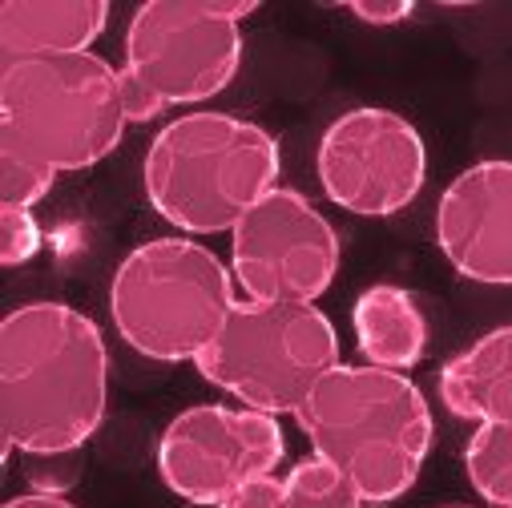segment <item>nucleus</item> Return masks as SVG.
I'll list each match as a JSON object with an SVG mask.
<instances>
[{
    "instance_id": "obj_22",
    "label": "nucleus",
    "mask_w": 512,
    "mask_h": 508,
    "mask_svg": "<svg viewBox=\"0 0 512 508\" xmlns=\"http://www.w3.org/2000/svg\"><path fill=\"white\" fill-rule=\"evenodd\" d=\"M444 508H472V504H444Z\"/></svg>"
},
{
    "instance_id": "obj_21",
    "label": "nucleus",
    "mask_w": 512,
    "mask_h": 508,
    "mask_svg": "<svg viewBox=\"0 0 512 508\" xmlns=\"http://www.w3.org/2000/svg\"><path fill=\"white\" fill-rule=\"evenodd\" d=\"M5 508H77V504H69L61 492H21V496H13Z\"/></svg>"
},
{
    "instance_id": "obj_16",
    "label": "nucleus",
    "mask_w": 512,
    "mask_h": 508,
    "mask_svg": "<svg viewBox=\"0 0 512 508\" xmlns=\"http://www.w3.org/2000/svg\"><path fill=\"white\" fill-rule=\"evenodd\" d=\"M283 484H287L291 508H367L359 488L351 484V476L315 452L307 460H299Z\"/></svg>"
},
{
    "instance_id": "obj_4",
    "label": "nucleus",
    "mask_w": 512,
    "mask_h": 508,
    "mask_svg": "<svg viewBox=\"0 0 512 508\" xmlns=\"http://www.w3.org/2000/svg\"><path fill=\"white\" fill-rule=\"evenodd\" d=\"M125 125L121 69L97 53L0 65V146H17L57 174L105 162Z\"/></svg>"
},
{
    "instance_id": "obj_8",
    "label": "nucleus",
    "mask_w": 512,
    "mask_h": 508,
    "mask_svg": "<svg viewBox=\"0 0 512 508\" xmlns=\"http://www.w3.org/2000/svg\"><path fill=\"white\" fill-rule=\"evenodd\" d=\"M230 275L250 303H319L339 275V234L307 194L279 186L230 230Z\"/></svg>"
},
{
    "instance_id": "obj_2",
    "label": "nucleus",
    "mask_w": 512,
    "mask_h": 508,
    "mask_svg": "<svg viewBox=\"0 0 512 508\" xmlns=\"http://www.w3.org/2000/svg\"><path fill=\"white\" fill-rule=\"evenodd\" d=\"M315 456L351 476L363 504H392L432 452V408L404 371L339 363L295 412Z\"/></svg>"
},
{
    "instance_id": "obj_3",
    "label": "nucleus",
    "mask_w": 512,
    "mask_h": 508,
    "mask_svg": "<svg viewBox=\"0 0 512 508\" xmlns=\"http://www.w3.org/2000/svg\"><path fill=\"white\" fill-rule=\"evenodd\" d=\"M279 174V142L263 125L214 109L162 125L142 166L154 214L186 238L234 230L271 190H279Z\"/></svg>"
},
{
    "instance_id": "obj_7",
    "label": "nucleus",
    "mask_w": 512,
    "mask_h": 508,
    "mask_svg": "<svg viewBox=\"0 0 512 508\" xmlns=\"http://www.w3.org/2000/svg\"><path fill=\"white\" fill-rule=\"evenodd\" d=\"M198 375L242 408L295 416L303 400L339 367L335 323L315 303L238 299L218 339L198 355Z\"/></svg>"
},
{
    "instance_id": "obj_9",
    "label": "nucleus",
    "mask_w": 512,
    "mask_h": 508,
    "mask_svg": "<svg viewBox=\"0 0 512 508\" xmlns=\"http://www.w3.org/2000/svg\"><path fill=\"white\" fill-rule=\"evenodd\" d=\"M323 194L359 218H392L416 202L428 178V146L396 109L359 105L339 113L315 154Z\"/></svg>"
},
{
    "instance_id": "obj_14",
    "label": "nucleus",
    "mask_w": 512,
    "mask_h": 508,
    "mask_svg": "<svg viewBox=\"0 0 512 508\" xmlns=\"http://www.w3.org/2000/svg\"><path fill=\"white\" fill-rule=\"evenodd\" d=\"M351 327L359 355L371 367L388 371H412L428 351V323L412 291L375 283L367 287L351 307Z\"/></svg>"
},
{
    "instance_id": "obj_18",
    "label": "nucleus",
    "mask_w": 512,
    "mask_h": 508,
    "mask_svg": "<svg viewBox=\"0 0 512 508\" xmlns=\"http://www.w3.org/2000/svg\"><path fill=\"white\" fill-rule=\"evenodd\" d=\"M41 250V226L33 218V210H17V206H0V263L5 267H21Z\"/></svg>"
},
{
    "instance_id": "obj_17",
    "label": "nucleus",
    "mask_w": 512,
    "mask_h": 508,
    "mask_svg": "<svg viewBox=\"0 0 512 508\" xmlns=\"http://www.w3.org/2000/svg\"><path fill=\"white\" fill-rule=\"evenodd\" d=\"M57 182V170L17 146H0V206L33 210Z\"/></svg>"
},
{
    "instance_id": "obj_15",
    "label": "nucleus",
    "mask_w": 512,
    "mask_h": 508,
    "mask_svg": "<svg viewBox=\"0 0 512 508\" xmlns=\"http://www.w3.org/2000/svg\"><path fill=\"white\" fill-rule=\"evenodd\" d=\"M464 472L488 504L512 508V420L476 424L464 448Z\"/></svg>"
},
{
    "instance_id": "obj_5",
    "label": "nucleus",
    "mask_w": 512,
    "mask_h": 508,
    "mask_svg": "<svg viewBox=\"0 0 512 508\" xmlns=\"http://www.w3.org/2000/svg\"><path fill=\"white\" fill-rule=\"evenodd\" d=\"M234 275L186 234L134 246L113 271L109 315L117 335L154 363H198L238 307Z\"/></svg>"
},
{
    "instance_id": "obj_11",
    "label": "nucleus",
    "mask_w": 512,
    "mask_h": 508,
    "mask_svg": "<svg viewBox=\"0 0 512 508\" xmlns=\"http://www.w3.org/2000/svg\"><path fill=\"white\" fill-rule=\"evenodd\" d=\"M436 242L448 267L484 287H512V162L484 158L460 170L436 206Z\"/></svg>"
},
{
    "instance_id": "obj_20",
    "label": "nucleus",
    "mask_w": 512,
    "mask_h": 508,
    "mask_svg": "<svg viewBox=\"0 0 512 508\" xmlns=\"http://www.w3.org/2000/svg\"><path fill=\"white\" fill-rule=\"evenodd\" d=\"M347 13L363 25H375V29H388V25H400L416 13V0H351Z\"/></svg>"
},
{
    "instance_id": "obj_6",
    "label": "nucleus",
    "mask_w": 512,
    "mask_h": 508,
    "mask_svg": "<svg viewBox=\"0 0 512 508\" xmlns=\"http://www.w3.org/2000/svg\"><path fill=\"white\" fill-rule=\"evenodd\" d=\"M259 13V0H150L125 29L121 97L130 125H146L174 105L218 97L242 65L238 21Z\"/></svg>"
},
{
    "instance_id": "obj_10",
    "label": "nucleus",
    "mask_w": 512,
    "mask_h": 508,
    "mask_svg": "<svg viewBox=\"0 0 512 508\" xmlns=\"http://www.w3.org/2000/svg\"><path fill=\"white\" fill-rule=\"evenodd\" d=\"M287 456L279 416L198 404L178 412L158 440L162 484L190 504H222L234 488L271 476Z\"/></svg>"
},
{
    "instance_id": "obj_1",
    "label": "nucleus",
    "mask_w": 512,
    "mask_h": 508,
    "mask_svg": "<svg viewBox=\"0 0 512 508\" xmlns=\"http://www.w3.org/2000/svg\"><path fill=\"white\" fill-rule=\"evenodd\" d=\"M109 404L101 327L69 303H25L0 323L5 456H69L93 440Z\"/></svg>"
},
{
    "instance_id": "obj_13",
    "label": "nucleus",
    "mask_w": 512,
    "mask_h": 508,
    "mask_svg": "<svg viewBox=\"0 0 512 508\" xmlns=\"http://www.w3.org/2000/svg\"><path fill=\"white\" fill-rule=\"evenodd\" d=\"M440 400L456 420H512V323L480 335L444 363Z\"/></svg>"
},
{
    "instance_id": "obj_19",
    "label": "nucleus",
    "mask_w": 512,
    "mask_h": 508,
    "mask_svg": "<svg viewBox=\"0 0 512 508\" xmlns=\"http://www.w3.org/2000/svg\"><path fill=\"white\" fill-rule=\"evenodd\" d=\"M218 508H291V504H287V484L271 472V476H259V480L234 488Z\"/></svg>"
},
{
    "instance_id": "obj_12",
    "label": "nucleus",
    "mask_w": 512,
    "mask_h": 508,
    "mask_svg": "<svg viewBox=\"0 0 512 508\" xmlns=\"http://www.w3.org/2000/svg\"><path fill=\"white\" fill-rule=\"evenodd\" d=\"M105 25V0H5L0 5V65L25 57L89 53Z\"/></svg>"
}]
</instances>
